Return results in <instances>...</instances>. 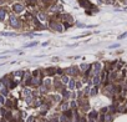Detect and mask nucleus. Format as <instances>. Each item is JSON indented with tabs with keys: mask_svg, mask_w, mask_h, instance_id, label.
Returning a JSON list of instances; mask_svg holds the SVG:
<instances>
[{
	"mask_svg": "<svg viewBox=\"0 0 127 122\" xmlns=\"http://www.w3.org/2000/svg\"><path fill=\"white\" fill-rule=\"evenodd\" d=\"M9 23H10V25H11L13 27H19L20 26V21H19V19L16 18L15 15H10Z\"/></svg>",
	"mask_w": 127,
	"mask_h": 122,
	"instance_id": "f257e3e1",
	"label": "nucleus"
},
{
	"mask_svg": "<svg viewBox=\"0 0 127 122\" xmlns=\"http://www.w3.org/2000/svg\"><path fill=\"white\" fill-rule=\"evenodd\" d=\"M13 10H14V13L20 14V13H23V11H24V5H23V4L16 3V4L13 5Z\"/></svg>",
	"mask_w": 127,
	"mask_h": 122,
	"instance_id": "f03ea898",
	"label": "nucleus"
},
{
	"mask_svg": "<svg viewBox=\"0 0 127 122\" xmlns=\"http://www.w3.org/2000/svg\"><path fill=\"white\" fill-rule=\"evenodd\" d=\"M0 92L4 93V95L6 93V86L4 85V82H3V81H0Z\"/></svg>",
	"mask_w": 127,
	"mask_h": 122,
	"instance_id": "7ed1b4c3",
	"label": "nucleus"
},
{
	"mask_svg": "<svg viewBox=\"0 0 127 122\" xmlns=\"http://www.w3.org/2000/svg\"><path fill=\"white\" fill-rule=\"evenodd\" d=\"M37 19L40 21H46V15L44 13H37Z\"/></svg>",
	"mask_w": 127,
	"mask_h": 122,
	"instance_id": "20e7f679",
	"label": "nucleus"
},
{
	"mask_svg": "<svg viewBox=\"0 0 127 122\" xmlns=\"http://www.w3.org/2000/svg\"><path fill=\"white\" fill-rule=\"evenodd\" d=\"M5 15H6V10L1 8V9H0V21L5 19Z\"/></svg>",
	"mask_w": 127,
	"mask_h": 122,
	"instance_id": "39448f33",
	"label": "nucleus"
},
{
	"mask_svg": "<svg viewBox=\"0 0 127 122\" xmlns=\"http://www.w3.org/2000/svg\"><path fill=\"white\" fill-rule=\"evenodd\" d=\"M0 103H5V98H4V96H3V95L0 96Z\"/></svg>",
	"mask_w": 127,
	"mask_h": 122,
	"instance_id": "423d86ee",
	"label": "nucleus"
},
{
	"mask_svg": "<svg viewBox=\"0 0 127 122\" xmlns=\"http://www.w3.org/2000/svg\"><path fill=\"white\" fill-rule=\"evenodd\" d=\"M34 45H36V42H31V44H29V45H26V46L30 47V46H34Z\"/></svg>",
	"mask_w": 127,
	"mask_h": 122,
	"instance_id": "0eeeda50",
	"label": "nucleus"
},
{
	"mask_svg": "<svg viewBox=\"0 0 127 122\" xmlns=\"http://www.w3.org/2000/svg\"><path fill=\"white\" fill-rule=\"evenodd\" d=\"M27 1H29V3H35L36 0H27Z\"/></svg>",
	"mask_w": 127,
	"mask_h": 122,
	"instance_id": "6e6552de",
	"label": "nucleus"
},
{
	"mask_svg": "<svg viewBox=\"0 0 127 122\" xmlns=\"http://www.w3.org/2000/svg\"><path fill=\"white\" fill-rule=\"evenodd\" d=\"M1 4H4V0H0V5H1Z\"/></svg>",
	"mask_w": 127,
	"mask_h": 122,
	"instance_id": "1a4fd4ad",
	"label": "nucleus"
}]
</instances>
